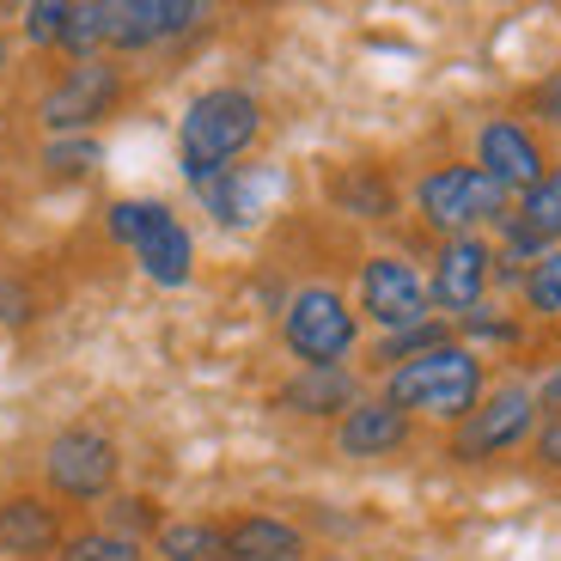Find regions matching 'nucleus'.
Masks as SVG:
<instances>
[{"instance_id":"nucleus-1","label":"nucleus","mask_w":561,"mask_h":561,"mask_svg":"<svg viewBox=\"0 0 561 561\" xmlns=\"http://www.w3.org/2000/svg\"><path fill=\"white\" fill-rule=\"evenodd\" d=\"M263 99L251 85H208L183 104L178 123V165L190 178V190L220 171H232L239 159H251V147L263 140Z\"/></svg>"},{"instance_id":"nucleus-2","label":"nucleus","mask_w":561,"mask_h":561,"mask_svg":"<svg viewBox=\"0 0 561 561\" xmlns=\"http://www.w3.org/2000/svg\"><path fill=\"white\" fill-rule=\"evenodd\" d=\"M489 360H482V348H463V342H446V348H427L421 360L397 366V373H385L379 379V397L385 403H397L409 421H434V427H458L470 409L482 403V391H489Z\"/></svg>"},{"instance_id":"nucleus-3","label":"nucleus","mask_w":561,"mask_h":561,"mask_svg":"<svg viewBox=\"0 0 561 561\" xmlns=\"http://www.w3.org/2000/svg\"><path fill=\"white\" fill-rule=\"evenodd\" d=\"M409 202H415V226L434 244L482 239V232H494L513 214V196H506L489 171L470 165V159H439V165H427L415 178V190H409Z\"/></svg>"},{"instance_id":"nucleus-4","label":"nucleus","mask_w":561,"mask_h":561,"mask_svg":"<svg viewBox=\"0 0 561 561\" xmlns=\"http://www.w3.org/2000/svg\"><path fill=\"white\" fill-rule=\"evenodd\" d=\"M37 477H43L49 501L92 506L99 513L116 494V482H123V446H116V434L99 427V421H68V427L49 434V446L37 458Z\"/></svg>"},{"instance_id":"nucleus-5","label":"nucleus","mask_w":561,"mask_h":561,"mask_svg":"<svg viewBox=\"0 0 561 561\" xmlns=\"http://www.w3.org/2000/svg\"><path fill=\"white\" fill-rule=\"evenodd\" d=\"M280 348L299 366H348L360 354V311L336 280H299L280 299Z\"/></svg>"},{"instance_id":"nucleus-6","label":"nucleus","mask_w":561,"mask_h":561,"mask_svg":"<svg viewBox=\"0 0 561 561\" xmlns=\"http://www.w3.org/2000/svg\"><path fill=\"white\" fill-rule=\"evenodd\" d=\"M104 232L135 256L140 275L153 280V287H190V275H196V239H190V226L171 214V202L116 196L111 208H104Z\"/></svg>"},{"instance_id":"nucleus-7","label":"nucleus","mask_w":561,"mask_h":561,"mask_svg":"<svg viewBox=\"0 0 561 561\" xmlns=\"http://www.w3.org/2000/svg\"><path fill=\"white\" fill-rule=\"evenodd\" d=\"M537 415H543V409H537V385H525V379L489 385V391H482V403L446 434V458H451V463L513 458L519 446H531Z\"/></svg>"},{"instance_id":"nucleus-8","label":"nucleus","mask_w":561,"mask_h":561,"mask_svg":"<svg viewBox=\"0 0 561 561\" xmlns=\"http://www.w3.org/2000/svg\"><path fill=\"white\" fill-rule=\"evenodd\" d=\"M128 104V68L116 56H92V61H68L56 80L43 85L37 99V123L56 135H92L99 123H111Z\"/></svg>"},{"instance_id":"nucleus-9","label":"nucleus","mask_w":561,"mask_h":561,"mask_svg":"<svg viewBox=\"0 0 561 561\" xmlns=\"http://www.w3.org/2000/svg\"><path fill=\"white\" fill-rule=\"evenodd\" d=\"M354 311H360V323H373L379 336H391V330H415V323L434 318L427 275H421L403 251L360 256V268H354Z\"/></svg>"},{"instance_id":"nucleus-10","label":"nucleus","mask_w":561,"mask_h":561,"mask_svg":"<svg viewBox=\"0 0 561 561\" xmlns=\"http://www.w3.org/2000/svg\"><path fill=\"white\" fill-rule=\"evenodd\" d=\"M470 165L489 171L506 196L519 202L525 190L549 171V140L537 135L519 111H494V116H482L477 135H470Z\"/></svg>"},{"instance_id":"nucleus-11","label":"nucleus","mask_w":561,"mask_h":561,"mask_svg":"<svg viewBox=\"0 0 561 561\" xmlns=\"http://www.w3.org/2000/svg\"><path fill=\"white\" fill-rule=\"evenodd\" d=\"M494 287V239H446L434 244V268H427V299H434V318L458 323L477 306H489Z\"/></svg>"},{"instance_id":"nucleus-12","label":"nucleus","mask_w":561,"mask_h":561,"mask_svg":"<svg viewBox=\"0 0 561 561\" xmlns=\"http://www.w3.org/2000/svg\"><path fill=\"white\" fill-rule=\"evenodd\" d=\"M208 25V7L196 0H111V56H147L165 43Z\"/></svg>"},{"instance_id":"nucleus-13","label":"nucleus","mask_w":561,"mask_h":561,"mask_svg":"<svg viewBox=\"0 0 561 561\" xmlns=\"http://www.w3.org/2000/svg\"><path fill=\"white\" fill-rule=\"evenodd\" d=\"M68 537V506L43 489H7L0 494V556L7 561H56Z\"/></svg>"},{"instance_id":"nucleus-14","label":"nucleus","mask_w":561,"mask_h":561,"mask_svg":"<svg viewBox=\"0 0 561 561\" xmlns=\"http://www.w3.org/2000/svg\"><path fill=\"white\" fill-rule=\"evenodd\" d=\"M415 427L421 421H409L397 403H385V397L373 391L336 421V434L330 439H336V451L354 458V463H385V458H403V451L415 446Z\"/></svg>"},{"instance_id":"nucleus-15","label":"nucleus","mask_w":561,"mask_h":561,"mask_svg":"<svg viewBox=\"0 0 561 561\" xmlns=\"http://www.w3.org/2000/svg\"><path fill=\"white\" fill-rule=\"evenodd\" d=\"M360 397L366 385L354 366H294V379L275 391V409L299 421H342Z\"/></svg>"},{"instance_id":"nucleus-16","label":"nucleus","mask_w":561,"mask_h":561,"mask_svg":"<svg viewBox=\"0 0 561 561\" xmlns=\"http://www.w3.org/2000/svg\"><path fill=\"white\" fill-rule=\"evenodd\" d=\"M226 549H232V561H311V537L280 513H232Z\"/></svg>"},{"instance_id":"nucleus-17","label":"nucleus","mask_w":561,"mask_h":561,"mask_svg":"<svg viewBox=\"0 0 561 561\" xmlns=\"http://www.w3.org/2000/svg\"><path fill=\"white\" fill-rule=\"evenodd\" d=\"M330 202L366 226H385L397 220V178L385 165H342L330 178Z\"/></svg>"},{"instance_id":"nucleus-18","label":"nucleus","mask_w":561,"mask_h":561,"mask_svg":"<svg viewBox=\"0 0 561 561\" xmlns=\"http://www.w3.org/2000/svg\"><path fill=\"white\" fill-rule=\"evenodd\" d=\"M196 196H202V208H208L220 226H251L256 214H263L268 178L256 165H232V171H220V178L196 183Z\"/></svg>"},{"instance_id":"nucleus-19","label":"nucleus","mask_w":561,"mask_h":561,"mask_svg":"<svg viewBox=\"0 0 561 561\" xmlns=\"http://www.w3.org/2000/svg\"><path fill=\"white\" fill-rule=\"evenodd\" d=\"M153 561H232V549H226V519H214V513L165 519L153 537Z\"/></svg>"},{"instance_id":"nucleus-20","label":"nucleus","mask_w":561,"mask_h":561,"mask_svg":"<svg viewBox=\"0 0 561 561\" xmlns=\"http://www.w3.org/2000/svg\"><path fill=\"white\" fill-rule=\"evenodd\" d=\"M446 342H458V323H446V318H427V323H415V330L373 336V342H366V373H373V379H385V373L421 360L427 348H446Z\"/></svg>"},{"instance_id":"nucleus-21","label":"nucleus","mask_w":561,"mask_h":561,"mask_svg":"<svg viewBox=\"0 0 561 561\" xmlns=\"http://www.w3.org/2000/svg\"><path fill=\"white\" fill-rule=\"evenodd\" d=\"M513 220H519L543 251H556V244H561V159H549L543 178L513 202Z\"/></svg>"},{"instance_id":"nucleus-22","label":"nucleus","mask_w":561,"mask_h":561,"mask_svg":"<svg viewBox=\"0 0 561 561\" xmlns=\"http://www.w3.org/2000/svg\"><path fill=\"white\" fill-rule=\"evenodd\" d=\"M56 561H153V549L147 543H135V537H123V531H111V525H73L68 537H61V549H56Z\"/></svg>"},{"instance_id":"nucleus-23","label":"nucleus","mask_w":561,"mask_h":561,"mask_svg":"<svg viewBox=\"0 0 561 561\" xmlns=\"http://www.w3.org/2000/svg\"><path fill=\"white\" fill-rule=\"evenodd\" d=\"M111 0H73L68 7V31H61V49L56 56L68 61H92V56H111Z\"/></svg>"},{"instance_id":"nucleus-24","label":"nucleus","mask_w":561,"mask_h":561,"mask_svg":"<svg viewBox=\"0 0 561 561\" xmlns=\"http://www.w3.org/2000/svg\"><path fill=\"white\" fill-rule=\"evenodd\" d=\"M99 525H111V531H123V537H135V543L153 549L159 525H165V506H159L153 494H123L116 489L111 501L99 506Z\"/></svg>"},{"instance_id":"nucleus-25","label":"nucleus","mask_w":561,"mask_h":561,"mask_svg":"<svg viewBox=\"0 0 561 561\" xmlns=\"http://www.w3.org/2000/svg\"><path fill=\"white\" fill-rule=\"evenodd\" d=\"M519 311L537 323H556L561 318V244L543 251L531 268L519 275Z\"/></svg>"},{"instance_id":"nucleus-26","label":"nucleus","mask_w":561,"mask_h":561,"mask_svg":"<svg viewBox=\"0 0 561 561\" xmlns=\"http://www.w3.org/2000/svg\"><path fill=\"white\" fill-rule=\"evenodd\" d=\"M99 159H104L99 135H56L49 147H43V171H49L56 183H68V178H92V171H99Z\"/></svg>"},{"instance_id":"nucleus-27","label":"nucleus","mask_w":561,"mask_h":561,"mask_svg":"<svg viewBox=\"0 0 561 561\" xmlns=\"http://www.w3.org/2000/svg\"><path fill=\"white\" fill-rule=\"evenodd\" d=\"M519 318L513 311H501V306H477L470 318H458V342L463 348H477V342H506V348H519Z\"/></svg>"},{"instance_id":"nucleus-28","label":"nucleus","mask_w":561,"mask_h":561,"mask_svg":"<svg viewBox=\"0 0 561 561\" xmlns=\"http://www.w3.org/2000/svg\"><path fill=\"white\" fill-rule=\"evenodd\" d=\"M519 116L537 128V135H561V68H549L537 85H525Z\"/></svg>"},{"instance_id":"nucleus-29","label":"nucleus","mask_w":561,"mask_h":561,"mask_svg":"<svg viewBox=\"0 0 561 561\" xmlns=\"http://www.w3.org/2000/svg\"><path fill=\"white\" fill-rule=\"evenodd\" d=\"M68 7L73 0H31L19 31H25L31 49H61V31H68Z\"/></svg>"},{"instance_id":"nucleus-30","label":"nucleus","mask_w":561,"mask_h":561,"mask_svg":"<svg viewBox=\"0 0 561 561\" xmlns=\"http://www.w3.org/2000/svg\"><path fill=\"white\" fill-rule=\"evenodd\" d=\"M531 463L537 470H549V477H561V409H543L537 415V434H531Z\"/></svg>"},{"instance_id":"nucleus-31","label":"nucleus","mask_w":561,"mask_h":561,"mask_svg":"<svg viewBox=\"0 0 561 561\" xmlns=\"http://www.w3.org/2000/svg\"><path fill=\"white\" fill-rule=\"evenodd\" d=\"M537 409H561V360L537 379Z\"/></svg>"},{"instance_id":"nucleus-32","label":"nucleus","mask_w":561,"mask_h":561,"mask_svg":"<svg viewBox=\"0 0 561 561\" xmlns=\"http://www.w3.org/2000/svg\"><path fill=\"white\" fill-rule=\"evenodd\" d=\"M0 68H7V31H0Z\"/></svg>"},{"instance_id":"nucleus-33","label":"nucleus","mask_w":561,"mask_h":561,"mask_svg":"<svg viewBox=\"0 0 561 561\" xmlns=\"http://www.w3.org/2000/svg\"><path fill=\"white\" fill-rule=\"evenodd\" d=\"M311 561H348V556H311Z\"/></svg>"},{"instance_id":"nucleus-34","label":"nucleus","mask_w":561,"mask_h":561,"mask_svg":"<svg viewBox=\"0 0 561 561\" xmlns=\"http://www.w3.org/2000/svg\"><path fill=\"white\" fill-rule=\"evenodd\" d=\"M391 561H427V556H391Z\"/></svg>"}]
</instances>
